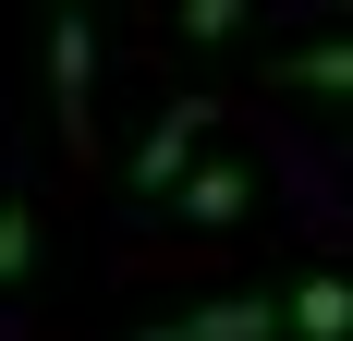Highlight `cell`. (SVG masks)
<instances>
[{
	"instance_id": "cell-2",
	"label": "cell",
	"mask_w": 353,
	"mask_h": 341,
	"mask_svg": "<svg viewBox=\"0 0 353 341\" xmlns=\"http://www.w3.org/2000/svg\"><path fill=\"white\" fill-rule=\"evenodd\" d=\"M49 98H61V135L73 146L98 135V110H85L98 98V25H85V12H49Z\"/></svg>"
},
{
	"instance_id": "cell-6",
	"label": "cell",
	"mask_w": 353,
	"mask_h": 341,
	"mask_svg": "<svg viewBox=\"0 0 353 341\" xmlns=\"http://www.w3.org/2000/svg\"><path fill=\"white\" fill-rule=\"evenodd\" d=\"M281 86H317V98H353V37H317V49H292Z\"/></svg>"
},
{
	"instance_id": "cell-5",
	"label": "cell",
	"mask_w": 353,
	"mask_h": 341,
	"mask_svg": "<svg viewBox=\"0 0 353 341\" xmlns=\"http://www.w3.org/2000/svg\"><path fill=\"white\" fill-rule=\"evenodd\" d=\"M244 207H256V170L244 159H195V170H183V220L219 232V220H244Z\"/></svg>"
},
{
	"instance_id": "cell-3",
	"label": "cell",
	"mask_w": 353,
	"mask_h": 341,
	"mask_svg": "<svg viewBox=\"0 0 353 341\" xmlns=\"http://www.w3.org/2000/svg\"><path fill=\"white\" fill-rule=\"evenodd\" d=\"M134 341H281V293H208V305L159 317V329H134Z\"/></svg>"
},
{
	"instance_id": "cell-8",
	"label": "cell",
	"mask_w": 353,
	"mask_h": 341,
	"mask_svg": "<svg viewBox=\"0 0 353 341\" xmlns=\"http://www.w3.org/2000/svg\"><path fill=\"white\" fill-rule=\"evenodd\" d=\"M171 25H183V37H195V49H219V37H244V0H183Z\"/></svg>"
},
{
	"instance_id": "cell-1",
	"label": "cell",
	"mask_w": 353,
	"mask_h": 341,
	"mask_svg": "<svg viewBox=\"0 0 353 341\" xmlns=\"http://www.w3.org/2000/svg\"><path fill=\"white\" fill-rule=\"evenodd\" d=\"M208 135H219V98H171L159 122H146V146H134V195H183V170L208 159Z\"/></svg>"
},
{
	"instance_id": "cell-7",
	"label": "cell",
	"mask_w": 353,
	"mask_h": 341,
	"mask_svg": "<svg viewBox=\"0 0 353 341\" xmlns=\"http://www.w3.org/2000/svg\"><path fill=\"white\" fill-rule=\"evenodd\" d=\"M25 269H37V207H25V195H0V293H12Z\"/></svg>"
},
{
	"instance_id": "cell-4",
	"label": "cell",
	"mask_w": 353,
	"mask_h": 341,
	"mask_svg": "<svg viewBox=\"0 0 353 341\" xmlns=\"http://www.w3.org/2000/svg\"><path fill=\"white\" fill-rule=\"evenodd\" d=\"M281 329H292V341H353V280H341V269H305V280L281 293Z\"/></svg>"
}]
</instances>
